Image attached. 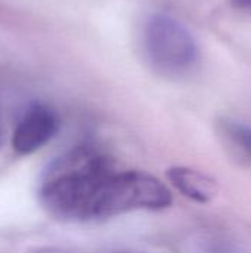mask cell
I'll return each mask as SVG.
<instances>
[{
  "label": "cell",
  "instance_id": "cell-1",
  "mask_svg": "<svg viewBox=\"0 0 251 253\" xmlns=\"http://www.w3.org/2000/svg\"><path fill=\"white\" fill-rule=\"evenodd\" d=\"M115 170L114 160L101 150L75 147L44 172L40 202L52 216L62 221H101L105 188Z\"/></svg>",
  "mask_w": 251,
  "mask_h": 253
},
{
  "label": "cell",
  "instance_id": "cell-2",
  "mask_svg": "<svg viewBox=\"0 0 251 253\" xmlns=\"http://www.w3.org/2000/svg\"><path fill=\"white\" fill-rule=\"evenodd\" d=\"M142 52L149 68L166 79L189 74L200 58L198 43L189 28L164 12L152 13L145 21Z\"/></svg>",
  "mask_w": 251,
  "mask_h": 253
},
{
  "label": "cell",
  "instance_id": "cell-3",
  "mask_svg": "<svg viewBox=\"0 0 251 253\" xmlns=\"http://www.w3.org/2000/svg\"><path fill=\"white\" fill-rule=\"evenodd\" d=\"M59 119L53 108L46 104H31L19 119L12 145L18 154H31L44 147L58 132Z\"/></svg>",
  "mask_w": 251,
  "mask_h": 253
},
{
  "label": "cell",
  "instance_id": "cell-4",
  "mask_svg": "<svg viewBox=\"0 0 251 253\" xmlns=\"http://www.w3.org/2000/svg\"><path fill=\"white\" fill-rule=\"evenodd\" d=\"M167 178L170 184L185 197L201 205L212 202L219 190L217 182L213 178L200 170L185 166L170 168L167 170Z\"/></svg>",
  "mask_w": 251,
  "mask_h": 253
},
{
  "label": "cell",
  "instance_id": "cell-5",
  "mask_svg": "<svg viewBox=\"0 0 251 253\" xmlns=\"http://www.w3.org/2000/svg\"><path fill=\"white\" fill-rule=\"evenodd\" d=\"M217 132L232 153L243 160L251 162V126L237 120L223 119L217 123Z\"/></svg>",
  "mask_w": 251,
  "mask_h": 253
},
{
  "label": "cell",
  "instance_id": "cell-6",
  "mask_svg": "<svg viewBox=\"0 0 251 253\" xmlns=\"http://www.w3.org/2000/svg\"><path fill=\"white\" fill-rule=\"evenodd\" d=\"M209 253H238L235 249H232V248H228V246H225V245H220V246H212L210 249H209Z\"/></svg>",
  "mask_w": 251,
  "mask_h": 253
},
{
  "label": "cell",
  "instance_id": "cell-7",
  "mask_svg": "<svg viewBox=\"0 0 251 253\" xmlns=\"http://www.w3.org/2000/svg\"><path fill=\"white\" fill-rule=\"evenodd\" d=\"M30 253H72L68 252V251H64V249H59V248H40V249H34Z\"/></svg>",
  "mask_w": 251,
  "mask_h": 253
},
{
  "label": "cell",
  "instance_id": "cell-8",
  "mask_svg": "<svg viewBox=\"0 0 251 253\" xmlns=\"http://www.w3.org/2000/svg\"><path fill=\"white\" fill-rule=\"evenodd\" d=\"M240 9H251V0H231Z\"/></svg>",
  "mask_w": 251,
  "mask_h": 253
},
{
  "label": "cell",
  "instance_id": "cell-9",
  "mask_svg": "<svg viewBox=\"0 0 251 253\" xmlns=\"http://www.w3.org/2000/svg\"><path fill=\"white\" fill-rule=\"evenodd\" d=\"M0 138H1V135H0Z\"/></svg>",
  "mask_w": 251,
  "mask_h": 253
}]
</instances>
